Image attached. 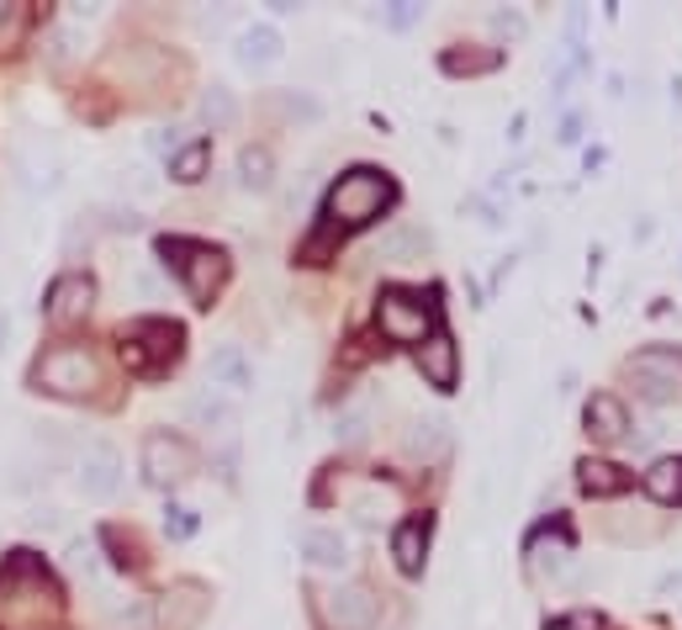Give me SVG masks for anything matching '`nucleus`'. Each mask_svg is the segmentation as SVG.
Listing matches in <instances>:
<instances>
[{"label": "nucleus", "instance_id": "1", "mask_svg": "<svg viewBox=\"0 0 682 630\" xmlns=\"http://www.w3.org/2000/svg\"><path fill=\"white\" fill-rule=\"evenodd\" d=\"M391 202H397V185H391V176H386V170H371V165H360V170H350V176L333 180L323 212H328V223H333V228H365V223H376Z\"/></svg>", "mask_w": 682, "mask_h": 630}, {"label": "nucleus", "instance_id": "2", "mask_svg": "<svg viewBox=\"0 0 682 630\" xmlns=\"http://www.w3.org/2000/svg\"><path fill=\"white\" fill-rule=\"evenodd\" d=\"M159 255L175 260L191 302H196V307H212V297H217L223 281H228V255L212 249V244H191V239H159Z\"/></svg>", "mask_w": 682, "mask_h": 630}, {"label": "nucleus", "instance_id": "3", "mask_svg": "<svg viewBox=\"0 0 682 630\" xmlns=\"http://www.w3.org/2000/svg\"><path fill=\"white\" fill-rule=\"evenodd\" d=\"M376 324H382V334L391 345H423V339L434 334V302L391 286V292H382V302H376Z\"/></svg>", "mask_w": 682, "mask_h": 630}, {"label": "nucleus", "instance_id": "4", "mask_svg": "<svg viewBox=\"0 0 682 630\" xmlns=\"http://www.w3.org/2000/svg\"><path fill=\"white\" fill-rule=\"evenodd\" d=\"M95 382H101V365L80 345H59V350H48V356L37 360V387L43 392L86 397V392H95Z\"/></svg>", "mask_w": 682, "mask_h": 630}, {"label": "nucleus", "instance_id": "5", "mask_svg": "<svg viewBox=\"0 0 682 630\" xmlns=\"http://www.w3.org/2000/svg\"><path fill=\"white\" fill-rule=\"evenodd\" d=\"M191 472H196V450L180 435H170V429L144 435V477H149V487H180Z\"/></svg>", "mask_w": 682, "mask_h": 630}, {"label": "nucleus", "instance_id": "6", "mask_svg": "<svg viewBox=\"0 0 682 630\" xmlns=\"http://www.w3.org/2000/svg\"><path fill=\"white\" fill-rule=\"evenodd\" d=\"M75 482L86 493L90 504H112L122 493V450L112 440H90L75 461Z\"/></svg>", "mask_w": 682, "mask_h": 630}, {"label": "nucleus", "instance_id": "7", "mask_svg": "<svg viewBox=\"0 0 682 630\" xmlns=\"http://www.w3.org/2000/svg\"><path fill=\"white\" fill-rule=\"evenodd\" d=\"M624 371L646 403H678L682 397V356H672V350H640Z\"/></svg>", "mask_w": 682, "mask_h": 630}, {"label": "nucleus", "instance_id": "8", "mask_svg": "<svg viewBox=\"0 0 682 630\" xmlns=\"http://www.w3.org/2000/svg\"><path fill=\"white\" fill-rule=\"evenodd\" d=\"M318 609H323L328 630H376V599L371 588L360 583H333L318 594Z\"/></svg>", "mask_w": 682, "mask_h": 630}, {"label": "nucleus", "instance_id": "9", "mask_svg": "<svg viewBox=\"0 0 682 630\" xmlns=\"http://www.w3.org/2000/svg\"><path fill=\"white\" fill-rule=\"evenodd\" d=\"M180 350V329L175 324H133V329L122 334V360L127 365H138V371H149V365H164V360H175Z\"/></svg>", "mask_w": 682, "mask_h": 630}, {"label": "nucleus", "instance_id": "10", "mask_svg": "<svg viewBox=\"0 0 682 630\" xmlns=\"http://www.w3.org/2000/svg\"><path fill=\"white\" fill-rule=\"evenodd\" d=\"M90 307H95V281L80 275V270H64L59 281L48 286V307H43V313H48L54 324H80Z\"/></svg>", "mask_w": 682, "mask_h": 630}, {"label": "nucleus", "instance_id": "11", "mask_svg": "<svg viewBox=\"0 0 682 630\" xmlns=\"http://www.w3.org/2000/svg\"><path fill=\"white\" fill-rule=\"evenodd\" d=\"M418 371H423L429 387L450 392L455 382H461V345H455L445 329H434L423 345H418Z\"/></svg>", "mask_w": 682, "mask_h": 630}, {"label": "nucleus", "instance_id": "12", "mask_svg": "<svg viewBox=\"0 0 682 630\" xmlns=\"http://www.w3.org/2000/svg\"><path fill=\"white\" fill-rule=\"evenodd\" d=\"M207 588L202 583H175L164 599H159V630H196L207 620Z\"/></svg>", "mask_w": 682, "mask_h": 630}, {"label": "nucleus", "instance_id": "13", "mask_svg": "<svg viewBox=\"0 0 682 630\" xmlns=\"http://www.w3.org/2000/svg\"><path fill=\"white\" fill-rule=\"evenodd\" d=\"M582 424H588V435H593V440H609V446H614V440L629 435V408H624L614 392H593V397H588V408H582Z\"/></svg>", "mask_w": 682, "mask_h": 630}, {"label": "nucleus", "instance_id": "14", "mask_svg": "<svg viewBox=\"0 0 682 630\" xmlns=\"http://www.w3.org/2000/svg\"><path fill=\"white\" fill-rule=\"evenodd\" d=\"M302 556H307L312 567L339 572V567H350V540L339 536L333 525H307V530H302Z\"/></svg>", "mask_w": 682, "mask_h": 630}, {"label": "nucleus", "instance_id": "15", "mask_svg": "<svg viewBox=\"0 0 682 630\" xmlns=\"http://www.w3.org/2000/svg\"><path fill=\"white\" fill-rule=\"evenodd\" d=\"M429 228H418V223H402V228H391V234H382V244H376V260H386V266H418L423 255H429Z\"/></svg>", "mask_w": 682, "mask_h": 630}, {"label": "nucleus", "instance_id": "16", "mask_svg": "<svg viewBox=\"0 0 682 630\" xmlns=\"http://www.w3.org/2000/svg\"><path fill=\"white\" fill-rule=\"evenodd\" d=\"M275 59H281V32L270 22H254V27L238 32V64L243 69H270Z\"/></svg>", "mask_w": 682, "mask_h": 630}, {"label": "nucleus", "instance_id": "17", "mask_svg": "<svg viewBox=\"0 0 682 630\" xmlns=\"http://www.w3.org/2000/svg\"><path fill=\"white\" fill-rule=\"evenodd\" d=\"M185 419L196 424V429H207V435H228L238 424V408L228 397H217V392H202V397L185 403Z\"/></svg>", "mask_w": 682, "mask_h": 630}, {"label": "nucleus", "instance_id": "18", "mask_svg": "<svg viewBox=\"0 0 682 630\" xmlns=\"http://www.w3.org/2000/svg\"><path fill=\"white\" fill-rule=\"evenodd\" d=\"M423 551H429V519H402L391 536V556L402 572H423Z\"/></svg>", "mask_w": 682, "mask_h": 630}, {"label": "nucleus", "instance_id": "19", "mask_svg": "<svg viewBox=\"0 0 682 630\" xmlns=\"http://www.w3.org/2000/svg\"><path fill=\"white\" fill-rule=\"evenodd\" d=\"M577 472H582V493H593V498H614L629 487V472L614 461H582Z\"/></svg>", "mask_w": 682, "mask_h": 630}, {"label": "nucleus", "instance_id": "20", "mask_svg": "<svg viewBox=\"0 0 682 630\" xmlns=\"http://www.w3.org/2000/svg\"><path fill=\"white\" fill-rule=\"evenodd\" d=\"M207 376L217 387H249V360H243L238 345H217L207 360Z\"/></svg>", "mask_w": 682, "mask_h": 630}, {"label": "nucleus", "instance_id": "21", "mask_svg": "<svg viewBox=\"0 0 682 630\" xmlns=\"http://www.w3.org/2000/svg\"><path fill=\"white\" fill-rule=\"evenodd\" d=\"M646 493L656 504H682V455H667L646 472Z\"/></svg>", "mask_w": 682, "mask_h": 630}, {"label": "nucleus", "instance_id": "22", "mask_svg": "<svg viewBox=\"0 0 682 630\" xmlns=\"http://www.w3.org/2000/svg\"><path fill=\"white\" fill-rule=\"evenodd\" d=\"M402 446H408V455L440 461V455H445V424L440 419H413L408 424V435H402Z\"/></svg>", "mask_w": 682, "mask_h": 630}, {"label": "nucleus", "instance_id": "23", "mask_svg": "<svg viewBox=\"0 0 682 630\" xmlns=\"http://www.w3.org/2000/svg\"><path fill=\"white\" fill-rule=\"evenodd\" d=\"M202 122H207V127H234V122H238L234 90H228V86L202 90Z\"/></svg>", "mask_w": 682, "mask_h": 630}, {"label": "nucleus", "instance_id": "24", "mask_svg": "<svg viewBox=\"0 0 682 630\" xmlns=\"http://www.w3.org/2000/svg\"><path fill=\"white\" fill-rule=\"evenodd\" d=\"M207 165H212V149H207V144H185V149L170 159V176H175L180 185H196V180L207 176Z\"/></svg>", "mask_w": 682, "mask_h": 630}, {"label": "nucleus", "instance_id": "25", "mask_svg": "<svg viewBox=\"0 0 682 630\" xmlns=\"http://www.w3.org/2000/svg\"><path fill=\"white\" fill-rule=\"evenodd\" d=\"M270 170H275L270 149H243V154H238V180H243L249 191H265V185H270Z\"/></svg>", "mask_w": 682, "mask_h": 630}, {"label": "nucleus", "instance_id": "26", "mask_svg": "<svg viewBox=\"0 0 682 630\" xmlns=\"http://www.w3.org/2000/svg\"><path fill=\"white\" fill-rule=\"evenodd\" d=\"M64 562H69V572H80V577H101V551H95V540H69V545H64Z\"/></svg>", "mask_w": 682, "mask_h": 630}, {"label": "nucleus", "instance_id": "27", "mask_svg": "<svg viewBox=\"0 0 682 630\" xmlns=\"http://www.w3.org/2000/svg\"><path fill=\"white\" fill-rule=\"evenodd\" d=\"M498 64V54L487 48V54H445V69L450 75H487Z\"/></svg>", "mask_w": 682, "mask_h": 630}, {"label": "nucleus", "instance_id": "28", "mask_svg": "<svg viewBox=\"0 0 682 630\" xmlns=\"http://www.w3.org/2000/svg\"><path fill=\"white\" fill-rule=\"evenodd\" d=\"M149 149L164 154V159H175V154L185 149V127H175V122H170V127H154V133H149Z\"/></svg>", "mask_w": 682, "mask_h": 630}, {"label": "nucleus", "instance_id": "29", "mask_svg": "<svg viewBox=\"0 0 682 630\" xmlns=\"http://www.w3.org/2000/svg\"><path fill=\"white\" fill-rule=\"evenodd\" d=\"M365 424H371V408H365V403H355V408H344V414H339L333 435H339V440H360V435H365Z\"/></svg>", "mask_w": 682, "mask_h": 630}, {"label": "nucleus", "instance_id": "30", "mask_svg": "<svg viewBox=\"0 0 682 630\" xmlns=\"http://www.w3.org/2000/svg\"><path fill=\"white\" fill-rule=\"evenodd\" d=\"M164 536H170V540H191V536H196V509H180V504H175V509L164 514Z\"/></svg>", "mask_w": 682, "mask_h": 630}, {"label": "nucleus", "instance_id": "31", "mask_svg": "<svg viewBox=\"0 0 682 630\" xmlns=\"http://www.w3.org/2000/svg\"><path fill=\"white\" fill-rule=\"evenodd\" d=\"M492 32H503V37H524V16H519V11H492Z\"/></svg>", "mask_w": 682, "mask_h": 630}, {"label": "nucleus", "instance_id": "32", "mask_svg": "<svg viewBox=\"0 0 682 630\" xmlns=\"http://www.w3.org/2000/svg\"><path fill=\"white\" fill-rule=\"evenodd\" d=\"M413 16H418V5H408V0H397V5L386 11V22H391V27H413Z\"/></svg>", "mask_w": 682, "mask_h": 630}, {"label": "nucleus", "instance_id": "33", "mask_svg": "<svg viewBox=\"0 0 682 630\" xmlns=\"http://www.w3.org/2000/svg\"><path fill=\"white\" fill-rule=\"evenodd\" d=\"M550 630H598V615H571V620H556Z\"/></svg>", "mask_w": 682, "mask_h": 630}]
</instances>
